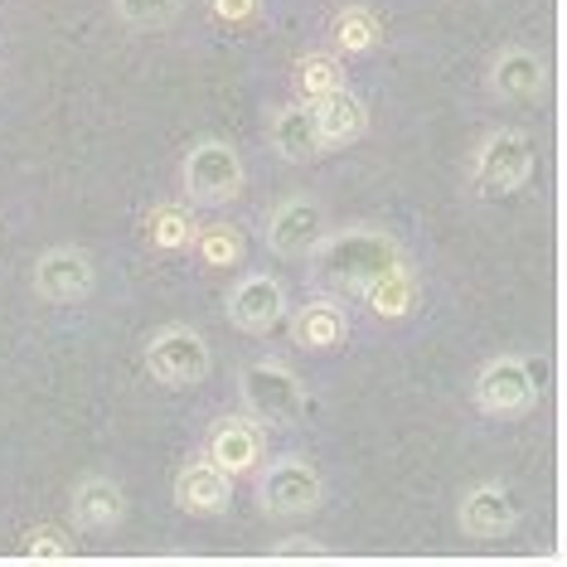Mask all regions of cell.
Instances as JSON below:
<instances>
[{"instance_id":"7c38bea8","label":"cell","mask_w":567,"mask_h":567,"mask_svg":"<svg viewBox=\"0 0 567 567\" xmlns=\"http://www.w3.org/2000/svg\"><path fill=\"white\" fill-rule=\"evenodd\" d=\"M485 87L495 102H534V97H544V87H548V63L524 44H505L489 59Z\"/></svg>"},{"instance_id":"e0dca14e","label":"cell","mask_w":567,"mask_h":567,"mask_svg":"<svg viewBox=\"0 0 567 567\" xmlns=\"http://www.w3.org/2000/svg\"><path fill=\"white\" fill-rule=\"evenodd\" d=\"M344 334H350V316H344V306L330 301V296H316V301H306L301 311H291L296 350H311V354L340 350Z\"/></svg>"},{"instance_id":"9c48e42d","label":"cell","mask_w":567,"mask_h":567,"mask_svg":"<svg viewBox=\"0 0 567 567\" xmlns=\"http://www.w3.org/2000/svg\"><path fill=\"white\" fill-rule=\"evenodd\" d=\"M228 326L243 334H267L287 320V287L272 272H248L234 281V291L224 296Z\"/></svg>"},{"instance_id":"3957f363","label":"cell","mask_w":567,"mask_h":567,"mask_svg":"<svg viewBox=\"0 0 567 567\" xmlns=\"http://www.w3.org/2000/svg\"><path fill=\"white\" fill-rule=\"evenodd\" d=\"M243 189V156L234 141L224 136H204L189 146L185 165H179V195L199 209H218V204L238 199Z\"/></svg>"},{"instance_id":"7402d4cb","label":"cell","mask_w":567,"mask_h":567,"mask_svg":"<svg viewBox=\"0 0 567 567\" xmlns=\"http://www.w3.org/2000/svg\"><path fill=\"white\" fill-rule=\"evenodd\" d=\"M146 243L156 252H185L195 243V214L185 204H156L146 214Z\"/></svg>"},{"instance_id":"2e32d148","label":"cell","mask_w":567,"mask_h":567,"mask_svg":"<svg viewBox=\"0 0 567 567\" xmlns=\"http://www.w3.org/2000/svg\"><path fill=\"white\" fill-rule=\"evenodd\" d=\"M69 509H73V524L83 534H117L122 519H126V495L117 481L107 475H83L69 495Z\"/></svg>"},{"instance_id":"8992f818","label":"cell","mask_w":567,"mask_h":567,"mask_svg":"<svg viewBox=\"0 0 567 567\" xmlns=\"http://www.w3.org/2000/svg\"><path fill=\"white\" fill-rule=\"evenodd\" d=\"M471 398L485 417H524L538 403V373L524 354H495L475 373Z\"/></svg>"},{"instance_id":"277c9868","label":"cell","mask_w":567,"mask_h":567,"mask_svg":"<svg viewBox=\"0 0 567 567\" xmlns=\"http://www.w3.org/2000/svg\"><path fill=\"white\" fill-rule=\"evenodd\" d=\"M252 495L267 519H306L326 499V481H320V471L306 456H277L257 471Z\"/></svg>"},{"instance_id":"ac0fdd59","label":"cell","mask_w":567,"mask_h":567,"mask_svg":"<svg viewBox=\"0 0 567 567\" xmlns=\"http://www.w3.org/2000/svg\"><path fill=\"white\" fill-rule=\"evenodd\" d=\"M311 112H316V132H320V146L326 151L350 146V141H359L369 132V107L359 93H350V87H334V93L316 97Z\"/></svg>"},{"instance_id":"6da1fadb","label":"cell","mask_w":567,"mask_h":567,"mask_svg":"<svg viewBox=\"0 0 567 567\" xmlns=\"http://www.w3.org/2000/svg\"><path fill=\"white\" fill-rule=\"evenodd\" d=\"M398 238L383 228H344V234H326L311 252V277L330 291H364L379 272L398 262Z\"/></svg>"},{"instance_id":"5bb4252c","label":"cell","mask_w":567,"mask_h":567,"mask_svg":"<svg viewBox=\"0 0 567 567\" xmlns=\"http://www.w3.org/2000/svg\"><path fill=\"white\" fill-rule=\"evenodd\" d=\"M175 505L185 514H199V519H214L234 505V475H224L209 456H195L175 475Z\"/></svg>"},{"instance_id":"5b68a950","label":"cell","mask_w":567,"mask_h":567,"mask_svg":"<svg viewBox=\"0 0 567 567\" xmlns=\"http://www.w3.org/2000/svg\"><path fill=\"white\" fill-rule=\"evenodd\" d=\"M534 175V141L514 126H499L489 132L471 156V189L481 199H499V195H514V189L528 185Z\"/></svg>"},{"instance_id":"ffe728a7","label":"cell","mask_w":567,"mask_h":567,"mask_svg":"<svg viewBox=\"0 0 567 567\" xmlns=\"http://www.w3.org/2000/svg\"><path fill=\"white\" fill-rule=\"evenodd\" d=\"M330 40H334V54L340 59H364L383 40V20L373 16L369 6H344V10H334V20H330Z\"/></svg>"},{"instance_id":"4316f807","label":"cell","mask_w":567,"mask_h":567,"mask_svg":"<svg viewBox=\"0 0 567 567\" xmlns=\"http://www.w3.org/2000/svg\"><path fill=\"white\" fill-rule=\"evenodd\" d=\"M209 10L224 24H248L257 20V10H262V0H209Z\"/></svg>"},{"instance_id":"30bf717a","label":"cell","mask_w":567,"mask_h":567,"mask_svg":"<svg viewBox=\"0 0 567 567\" xmlns=\"http://www.w3.org/2000/svg\"><path fill=\"white\" fill-rule=\"evenodd\" d=\"M30 287L49 306H73V301H87V296H93L97 267H93V257L79 252V248H49L40 262H34Z\"/></svg>"},{"instance_id":"ba28073f","label":"cell","mask_w":567,"mask_h":567,"mask_svg":"<svg viewBox=\"0 0 567 567\" xmlns=\"http://www.w3.org/2000/svg\"><path fill=\"white\" fill-rule=\"evenodd\" d=\"M326 238V204L311 195H291L281 199L262 224V243L272 257H287V262H301V257L316 252V243Z\"/></svg>"},{"instance_id":"d4e9b609","label":"cell","mask_w":567,"mask_h":567,"mask_svg":"<svg viewBox=\"0 0 567 567\" xmlns=\"http://www.w3.org/2000/svg\"><path fill=\"white\" fill-rule=\"evenodd\" d=\"M24 553L30 558H40V563H69L73 553V534L69 528H59V524H34V528H24Z\"/></svg>"},{"instance_id":"52a82bcc","label":"cell","mask_w":567,"mask_h":567,"mask_svg":"<svg viewBox=\"0 0 567 567\" xmlns=\"http://www.w3.org/2000/svg\"><path fill=\"white\" fill-rule=\"evenodd\" d=\"M146 369L156 383H165V389H195V383L209 379L214 350L199 330L165 326V330L151 334V344H146Z\"/></svg>"},{"instance_id":"d6986e66","label":"cell","mask_w":567,"mask_h":567,"mask_svg":"<svg viewBox=\"0 0 567 567\" xmlns=\"http://www.w3.org/2000/svg\"><path fill=\"white\" fill-rule=\"evenodd\" d=\"M359 296L369 301L373 316H383V320H408V316L422 306V277L412 272L403 257H398L389 272H379Z\"/></svg>"},{"instance_id":"603a6c76","label":"cell","mask_w":567,"mask_h":567,"mask_svg":"<svg viewBox=\"0 0 567 567\" xmlns=\"http://www.w3.org/2000/svg\"><path fill=\"white\" fill-rule=\"evenodd\" d=\"M296 93H301L306 102H316V97H326V93H334V87H344V59L334 54H326V49H316V54H301L296 59Z\"/></svg>"},{"instance_id":"484cf974","label":"cell","mask_w":567,"mask_h":567,"mask_svg":"<svg viewBox=\"0 0 567 567\" xmlns=\"http://www.w3.org/2000/svg\"><path fill=\"white\" fill-rule=\"evenodd\" d=\"M326 544L320 538H306V534H291L281 538V544H272V558H326Z\"/></svg>"},{"instance_id":"9a60e30c","label":"cell","mask_w":567,"mask_h":567,"mask_svg":"<svg viewBox=\"0 0 567 567\" xmlns=\"http://www.w3.org/2000/svg\"><path fill=\"white\" fill-rule=\"evenodd\" d=\"M267 146H272V156L287 161V165H306V161L326 156L311 102H287V107H277L272 122H267Z\"/></svg>"},{"instance_id":"7a4b0ae2","label":"cell","mask_w":567,"mask_h":567,"mask_svg":"<svg viewBox=\"0 0 567 567\" xmlns=\"http://www.w3.org/2000/svg\"><path fill=\"white\" fill-rule=\"evenodd\" d=\"M238 398L248 408V417L267 422V427H291L311 408V389L301 383V373H291L277 359H257L238 373Z\"/></svg>"},{"instance_id":"4fadbf2b","label":"cell","mask_w":567,"mask_h":567,"mask_svg":"<svg viewBox=\"0 0 567 567\" xmlns=\"http://www.w3.org/2000/svg\"><path fill=\"white\" fill-rule=\"evenodd\" d=\"M514 524H519V505H514V495L505 485H489V481L471 485L456 505V528L466 538H481V544L514 534Z\"/></svg>"},{"instance_id":"cb8c5ba5","label":"cell","mask_w":567,"mask_h":567,"mask_svg":"<svg viewBox=\"0 0 567 567\" xmlns=\"http://www.w3.org/2000/svg\"><path fill=\"white\" fill-rule=\"evenodd\" d=\"M185 0H112V10H117V20H126L132 30H165Z\"/></svg>"},{"instance_id":"8fae6325","label":"cell","mask_w":567,"mask_h":567,"mask_svg":"<svg viewBox=\"0 0 567 567\" xmlns=\"http://www.w3.org/2000/svg\"><path fill=\"white\" fill-rule=\"evenodd\" d=\"M204 456L214 461L224 475H248L267 461V436L257 417H218L209 436H204Z\"/></svg>"},{"instance_id":"44dd1931","label":"cell","mask_w":567,"mask_h":567,"mask_svg":"<svg viewBox=\"0 0 567 567\" xmlns=\"http://www.w3.org/2000/svg\"><path fill=\"white\" fill-rule=\"evenodd\" d=\"M195 257L209 272H228V267H238L243 262V252H248V238H243V228L238 224H224V218H214V224H204L195 228Z\"/></svg>"}]
</instances>
